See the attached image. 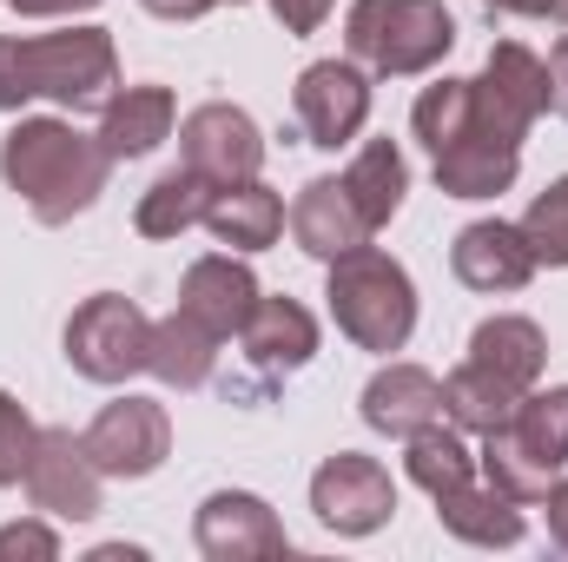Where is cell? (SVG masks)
Returning <instances> with one entry per match:
<instances>
[{
  "label": "cell",
  "instance_id": "obj_14",
  "mask_svg": "<svg viewBox=\"0 0 568 562\" xmlns=\"http://www.w3.org/2000/svg\"><path fill=\"white\" fill-rule=\"evenodd\" d=\"M258 298H265V291H258L252 265H245L239 252H205V259H192L185 279H179V311L199 318L219 344L245 331V318H252Z\"/></svg>",
  "mask_w": 568,
  "mask_h": 562
},
{
  "label": "cell",
  "instance_id": "obj_38",
  "mask_svg": "<svg viewBox=\"0 0 568 562\" xmlns=\"http://www.w3.org/2000/svg\"><path fill=\"white\" fill-rule=\"evenodd\" d=\"M219 7H225V0H219ZM232 7H245V0H232Z\"/></svg>",
  "mask_w": 568,
  "mask_h": 562
},
{
  "label": "cell",
  "instance_id": "obj_3",
  "mask_svg": "<svg viewBox=\"0 0 568 562\" xmlns=\"http://www.w3.org/2000/svg\"><path fill=\"white\" fill-rule=\"evenodd\" d=\"M106 172L113 152L100 145V133H80L67 120H20L0 140V179L40 225L80 219L106 192Z\"/></svg>",
  "mask_w": 568,
  "mask_h": 562
},
{
  "label": "cell",
  "instance_id": "obj_27",
  "mask_svg": "<svg viewBox=\"0 0 568 562\" xmlns=\"http://www.w3.org/2000/svg\"><path fill=\"white\" fill-rule=\"evenodd\" d=\"M483 87L516 113V120H542L549 113V60H536L523 40H496L489 60H483Z\"/></svg>",
  "mask_w": 568,
  "mask_h": 562
},
{
  "label": "cell",
  "instance_id": "obj_29",
  "mask_svg": "<svg viewBox=\"0 0 568 562\" xmlns=\"http://www.w3.org/2000/svg\"><path fill=\"white\" fill-rule=\"evenodd\" d=\"M33 436H40V423L27 418V404H20L13 391H0V483H20V476H27Z\"/></svg>",
  "mask_w": 568,
  "mask_h": 562
},
{
  "label": "cell",
  "instance_id": "obj_10",
  "mask_svg": "<svg viewBox=\"0 0 568 562\" xmlns=\"http://www.w3.org/2000/svg\"><path fill=\"white\" fill-rule=\"evenodd\" d=\"M20 483H27L40 516H60V523L100 516V463L87 456V436H73V430H40Z\"/></svg>",
  "mask_w": 568,
  "mask_h": 562
},
{
  "label": "cell",
  "instance_id": "obj_22",
  "mask_svg": "<svg viewBox=\"0 0 568 562\" xmlns=\"http://www.w3.org/2000/svg\"><path fill=\"white\" fill-rule=\"evenodd\" d=\"M205 225H212V239L232 245V252H265V245H278V232H284V199L272 185H258V179L219 185L212 205H205Z\"/></svg>",
  "mask_w": 568,
  "mask_h": 562
},
{
  "label": "cell",
  "instance_id": "obj_33",
  "mask_svg": "<svg viewBox=\"0 0 568 562\" xmlns=\"http://www.w3.org/2000/svg\"><path fill=\"white\" fill-rule=\"evenodd\" d=\"M549 113L568 120V33L556 40V53H549Z\"/></svg>",
  "mask_w": 568,
  "mask_h": 562
},
{
  "label": "cell",
  "instance_id": "obj_32",
  "mask_svg": "<svg viewBox=\"0 0 568 562\" xmlns=\"http://www.w3.org/2000/svg\"><path fill=\"white\" fill-rule=\"evenodd\" d=\"M100 0H13V13L27 20H67V13H93Z\"/></svg>",
  "mask_w": 568,
  "mask_h": 562
},
{
  "label": "cell",
  "instance_id": "obj_5",
  "mask_svg": "<svg viewBox=\"0 0 568 562\" xmlns=\"http://www.w3.org/2000/svg\"><path fill=\"white\" fill-rule=\"evenodd\" d=\"M344 47L377 80H417L456 47V13L443 0H351Z\"/></svg>",
  "mask_w": 568,
  "mask_h": 562
},
{
  "label": "cell",
  "instance_id": "obj_21",
  "mask_svg": "<svg viewBox=\"0 0 568 562\" xmlns=\"http://www.w3.org/2000/svg\"><path fill=\"white\" fill-rule=\"evenodd\" d=\"M469 364L496 371V378L516 384V391H536V378H542V364H549V338H542L536 318L503 311V318H483V324L469 331Z\"/></svg>",
  "mask_w": 568,
  "mask_h": 562
},
{
  "label": "cell",
  "instance_id": "obj_20",
  "mask_svg": "<svg viewBox=\"0 0 568 562\" xmlns=\"http://www.w3.org/2000/svg\"><path fill=\"white\" fill-rule=\"evenodd\" d=\"M172 120H179L172 87H120L100 107V145L113 159H145V152H159L172 140Z\"/></svg>",
  "mask_w": 568,
  "mask_h": 562
},
{
  "label": "cell",
  "instance_id": "obj_1",
  "mask_svg": "<svg viewBox=\"0 0 568 562\" xmlns=\"http://www.w3.org/2000/svg\"><path fill=\"white\" fill-rule=\"evenodd\" d=\"M410 127H417L429 165H436V185L449 199H496L523 172L529 120H516L483 87V73L476 80H436V87H424L417 107H410Z\"/></svg>",
  "mask_w": 568,
  "mask_h": 562
},
{
  "label": "cell",
  "instance_id": "obj_9",
  "mask_svg": "<svg viewBox=\"0 0 568 562\" xmlns=\"http://www.w3.org/2000/svg\"><path fill=\"white\" fill-rule=\"evenodd\" d=\"M179 152H185V165H192L199 179H212V185H245V179H258V165H265V133H258V120H252L245 107L205 100V107H192V113L179 120Z\"/></svg>",
  "mask_w": 568,
  "mask_h": 562
},
{
  "label": "cell",
  "instance_id": "obj_8",
  "mask_svg": "<svg viewBox=\"0 0 568 562\" xmlns=\"http://www.w3.org/2000/svg\"><path fill=\"white\" fill-rule=\"evenodd\" d=\"M311 510H317V523L337 530V536H371V530H384V523L397 516V483H390V470H384L377 456L337 450V456H324L317 476H311Z\"/></svg>",
  "mask_w": 568,
  "mask_h": 562
},
{
  "label": "cell",
  "instance_id": "obj_37",
  "mask_svg": "<svg viewBox=\"0 0 568 562\" xmlns=\"http://www.w3.org/2000/svg\"><path fill=\"white\" fill-rule=\"evenodd\" d=\"M562 27H568V0H562Z\"/></svg>",
  "mask_w": 568,
  "mask_h": 562
},
{
  "label": "cell",
  "instance_id": "obj_34",
  "mask_svg": "<svg viewBox=\"0 0 568 562\" xmlns=\"http://www.w3.org/2000/svg\"><path fill=\"white\" fill-rule=\"evenodd\" d=\"M489 13H516V20H562V0H483Z\"/></svg>",
  "mask_w": 568,
  "mask_h": 562
},
{
  "label": "cell",
  "instance_id": "obj_17",
  "mask_svg": "<svg viewBox=\"0 0 568 562\" xmlns=\"http://www.w3.org/2000/svg\"><path fill=\"white\" fill-rule=\"evenodd\" d=\"M239 344H245L258 384H278V378L304 371L317 358V318L297 298H258L252 318H245V331H239Z\"/></svg>",
  "mask_w": 568,
  "mask_h": 562
},
{
  "label": "cell",
  "instance_id": "obj_4",
  "mask_svg": "<svg viewBox=\"0 0 568 562\" xmlns=\"http://www.w3.org/2000/svg\"><path fill=\"white\" fill-rule=\"evenodd\" d=\"M324 298H331L337 331H344L357 351H384V358H390V351H404L410 331H417V284H410V272H404L390 252H377L371 239L351 245L344 259H331Z\"/></svg>",
  "mask_w": 568,
  "mask_h": 562
},
{
  "label": "cell",
  "instance_id": "obj_16",
  "mask_svg": "<svg viewBox=\"0 0 568 562\" xmlns=\"http://www.w3.org/2000/svg\"><path fill=\"white\" fill-rule=\"evenodd\" d=\"M436 503V523L456 536V543H476V550H516L523 543V503L509 496V490H496L483 470L476 476H463V483H449V490H436L429 496Z\"/></svg>",
  "mask_w": 568,
  "mask_h": 562
},
{
  "label": "cell",
  "instance_id": "obj_31",
  "mask_svg": "<svg viewBox=\"0 0 568 562\" xmlns=\"http://www.w3.org/2000/svg\"><path fill=\"white\" fill-rule=\"evenodd\" d=\"M331 7H337V0H272V13H278L284 33H317V27L331 20Z\"/></svg>",
  "mask_w": 568,
  "mask_h": 562
},
{
  "label": "cell",
  "instance_id": "obj_28",
  "mask_svg": "<svg viewBox=\"0 0 568 562\" xmlns=\"http://www.w3.org/2000/svg\"><path fill=\"white\" fill-rule=\"evenodd\" d=\"M523 239H529L536 265L568 272V172L549 185V192H536V199H529V212H523Z\"/></svg>",
  "mask_w": 568,
  "mask_h": 562
},
{
  "label": "cell",
  "instance_id": "obj_26",
  "mask_svg": "<svg viewBox=\"0 0 568 562\" xmlns=\"http://www.w3.org/2000/svg\"><path fill=\"white\" fill-rule=\"evenodd\" d=\"M516 398H523L516 384H503L496 371H483V364H469V358L443 378V418L456 423L463 436H489L496 423L516 411Z\"/></svg>",
  "mask_w": 568,
  "mask_h": 562
},
{
  "label": "cell",
  "instance_id": "obj_11",
  "mask_svg": "<svg viewBox=\"0 0 568 562\" xmlns=\"http://www.w3.org/2000/svg\"><path fill=\"white\" fill-rule=\"evenodd\" d=\"M80 436H87V456L100 463V476H126V483L152 476L172 456V418L152 398H113Z\"/></svg>",
  "mask_w": 568,
  "mask_h": 562
},
{
  "label": "cell",
  "instance_id": "obj_36",
  "mask_svg": "<svg viewBox=\"0 0 568 562\" xmlns=\"http://www.w3.org/2000/svg\"><path fill=\"white\" fill-rule=\"evenodd\" d=\"M145 13H159V20H199V13H212L219 0H140Z\"/></svg>",
  "mask_w": 568,
  "mask_h": 562
},
{
  "label": "cell",
  "instance_id": "obj_24",
  "mask_svg": "<svg viewBox=\"0 0 568 562\" xmlns=\"http://www.w3.org/2000/svg\"><path fill=\"white\" fill-rule=\"evenodd\" d=\"M212 364H219V338H212L199 318L172 311V318H159V324H152L145 371H152L159 384H172V391H199V384L212 378Z\"/></svg>",
  "mask_w": 568,
  "mask_h": 562
},
{
  "label": "cell",
  "instance_id": "obj_35",
  "mask_svg": "<svg viewBox=\"0 0 568 562\" xmlns=\"http://www.w3.org/2000/svg\"><path fill=\"white\" fill-rule=\"evenodd\" d=\"M542 503H549V536H556V550L568 556V476H562V483H549V496H542Z\"/></svg>",
  "mask_w": 568,
  "mask_h": 562
},
{
  "label": "cell",
  "instance_id": "obj_6",
  "mask_svg": "<svg viewBox=\"0 0 568 562\" xmlns=\"http://www.w3.org/2000/svg\"><path fill=\"white\" fill-rule=\"evenodd\" d=\"M483 476L496 490H509L516 503L549 496V483H562L568 470V384L556 391H523L516 411L483 436Z\"/></svg>",
  "mask_w": 568,
  "mask_h": 562
},
{
  "label": "cell",
  "instance_id": "obj_15",
  "mask_svg": "<svg viewBox=\"0 0 568 562\" xmlns=\"http://www.w3.org/2000/svg\"><path fill=\"white\" fill-rule=\"evenodd\" d=\"M449 265H456V279L469 284V291H483V298L523 291V284L536 279V252H529L523 225H509V219H476V225H463L456 245H449Z\"/></svg>",
  "mask_w": 568,
  "mask_h": 562
},
{
  "label": "cell",
  "instance_id": "obj_18",
  "mask_svg": "<svg viewBox=\"0 0 568 562\" xmlns=\"http://www.w3.org/2000/svg\"><path fill=\"white\" fill-rule=\"evenodd\" d=\"M291 239H297V252H311V259H344L351 245H364L371 239V225H364V212H357V199L344 192V179H311L297 199H291Z\"/></svg>",
  "mask_w": 568,
  "mask_h": 562
},
{
  "label": "cell",
  "instance_id": "obj_25",
  "mask_svg": "<svg viewBox=\"0 0 568 562\" xmlns=\"http://www.w3.org/2000/svg\"><path fill=\"white\" fill-rule=\"evenodd\" d=\"M212 179H199L192 165H179V172H165V179H152L140 192V212H133V225H140L145 239H179V232H192V225H205V205H212Z\"/></svg>",
  "mask_w": 568,
  "mask_h": 562
},
{
  "label": "cell",
  "instance_id": "obj_7",
  "mask_svg": "<svg viewBox=\"0 0 568 562\" xmlns=\"http://www.w3.org/2000/svg\"><path fill=\"white\" fill-rule=\"evenodd\" d=\"M145 351H152V318L120 291H93L67 318V364L93 384H126L133 371H145Z\"/></svg>",
  "mask_w": 568,
  "mask_h": 562
},
{
  "label": "cell",
  "instance_id": "obj_2",
  "mask_svg": "<svg viewBox=\"0 0 568 562\" xmlns=\"http://www.w3.org/2000/svg\"><path fill=\"white\" fill-rule=\"evenodd\" d=\"M120 93V53L106 27L67 33H0V113L53 100L67 113L106 107Z\"/></svg>",
  "mask_w": 568,
  "mask_h": 562
},
{
  "label": "cell",
  "instance_id": "obj_13",
  "mask_svg": "<svg viewBox=\"0 0 568 562\" xmlns=\"http://www.w3.org/2000/svg\"><path fill=\"white\" fill-rule=\"evenodd\" d=\"M192 536H199V556L205 562H272V556L291 550L278 510H272L265 496H252V490H219V496H205Z\"/></svg>",
  "mask_w": 568,
  "mask_h": 562
},
{
  "label": "cell",
  "instance_id": "obj_30",
  "mask_svg": "<svg viewBox=\"0 0 568 562\" xmlns=\"http://www.w3.org/2000/svg\"><path fill=\"white\" fill-rule=\"evenodd\" d=\"M53 562L60 556V536L47 530V523H7L0 530V562Z\"/></svg>",
  "mask_w": 568,
  "mask_h": 562
},
{
  "label": "cell",
  "instance_id": "obj_19",
  "mask_svg": "<svg viewBox=\"0 0 568 562\" xmlns=\"http://www.w3.org/2000/svg\"><path fill=\"white\" fill-rule=\"evenodd\" d=\"M436 418H443V384L429 378L424 364H384V371L364 384V423H371L377 436L410 443V436Z\"/></svg>",
  "mask_w": 568,
  "mask_h": 562
},
{
  "label": "cell",
  "instance_id": "obj_12",
  "mask_svg": "<svg viewBox=\"0 0 568 562\" xmlns=\"http://www.w3.org/2000/svg\"><path fill=\"white\" fill-rule=\"evenodd\" d=\"M297 127H304V140L324 145V152H337V145H351L364 133V120H371V73L357 67V60H311L304 73H297Z\"/></svg>",
  "mask_w": 568,
  "mask_h": 562
},
{
  "label": "cell",
  "instance_id": "obj_23",
  "mask_svg": "<svg viewBox=\"0 0 568 562\" xmlns=\"http://www.w3.org/2000/svg\"><path fill=\"white\" fill-rule=\"evenodd\" d=\"M344 192L357 199L364 225H371V232H384V225L397 219L404 192H410V165H404L397 140H364V145H357V159L344 165Z\"/></svg>",
  "mask_w": 568,
  "mask_h": 562
}]
</instances>
